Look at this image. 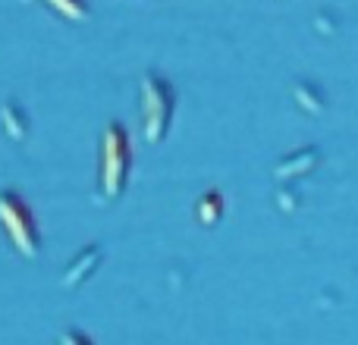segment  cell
Masks as SVG:
<instances>
[{
    "label": "cell",
    "instance_id": "1",
    "mask_svg": "<svg viewBox=\"0 0 358 345\" xmlns=\"http://www.w3.org/2000/svg\"><path fill=\"white\" fill-rule=\"evenodd\" d=\"M129 138L120 123H110L101 138V201H117L129 176Z\"/></svg>",
    "mask_w": 358,
    "mask_h": 345
},
{
    "label": "cell",
    "instance_id": "2",
    "mask_svg": "<svg viewBox=\"0 0 358 345\" xmlns=\"http://www.w3.org/2000/svg\"><path fill=\"white\" fill-rule=\"evenodd\" d=\"M138 88H142V132L148 145H161L173 123V88L157 73H145Z\"/></svg>",
    "mask_w": 358,
    "mask_h": 345
},
{
    "label": "cell",
    "instance_id": "3",
    "mask_svg": "<svg viewBox=\"0 0 358 345\" xmlns=\"http://www.w3.org/2000/svg\"><path fill=\"white\" fill-rule=\"evenodd\" d=\"M0 226L22 258H38V226L16 191H0Z\"/></svg>",
    "mask_w": 358,
    "mask_h": 345
},
{
    "label": "cell",
    "instance_id": "4",
    "mask_svg": "<svg viewBox=\"0 0 358 345\" xmlns=\"http://www.w3.org/2000/svg\"><path fill=\"white\" fill-rule=\"evenodd\" d=\"M101 258H104V251H101L98 245H88L85 251H79V258H76L73 264L66 267V273H63V286H69V289H79V286L85 283V279L92 277L94 270H98Z\"/></svg>",
    "mask_w": 358,
    "mask_h": 345
},
{
    "label": "cell",
    "instance_id": "5",
    "mask_svg": "<svg viewBox=\"0 0 358 345\" xmlns=\"http://www.w3.org/2000/svg\"><path fill=\"white\" fill-rule=\"evenodd\" d=\"M317 163V151L315 148H302L299 154L286 157V161H280L277 167V179H292V176H305L311 167Z\"/></svg>",
    "mask_w": 358,
    "mask_h": 345
},
{
    "label": "cell",
    "instance_id": "6",
    "mask_svg": "<svg viewBox=\"0 0 358 345\" xmlns=\"http://www.w3.org/2000/svg\"><path fill=\"white\" fill-rule=\"evenodd\" d=\"M0 119H3V129H6V135H10L13 142H22V138L29 135V119H25V110L22 107H16L13 101L0 107Z\"/></svg>",
    "mask_w": 358,
    "mask_h": 345
},
{
    "label": "cell",
    "instance_id": "7",
    "mask_svg": "<svg viewBox=\"0 0 358 345\" xmlns=\"http://www.w3.org/2000/svg\"><path fill=\"white\" fill-rule=\"evenodd\" d=\"M195 214H198V220L204 223V226H214L217 220H220V214H223V198H220V191L217 189H208L201 198H198V204H195Z\"/></svg>",
    "mask_w": 358,
    "mask_h": 345
},
{
    "label": "cell",
    "instance_id": "8",
    "mask_svg": "<svg viewBox=\"0 0 358 345\" xmlns=\"http://www.w3.org/2000/svg\"><path fill=\"white\" fill-rule=\"evenodd\" d=\"M54 13H60L69 22H85L88 19V3L85 0H44Z\"/></svg>",
    "mask_w": 358,
    "mask_h": 345
},
{
    "label": "cell",
    "instance_id": "9",
    "mask_svg": "<svg viewBox=\"0 0 358 345\" xmlns=\"http://www.w3.org/2000/svg\"><path fill=\"white\" fill-rule=\"evenodd\" d=\"M315 94H317V88H311V85H296V98H299V104H305L311 113H317L324 107V98H317L315 101Z\"/></svg>",
    "mask_w": 358,
    "mask_h": 345
}]
</instances>
